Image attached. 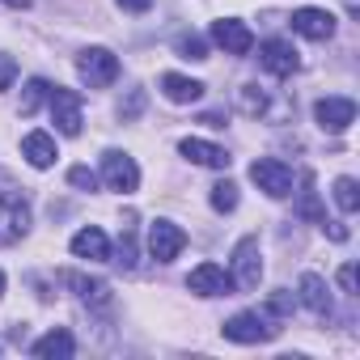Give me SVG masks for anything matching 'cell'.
Instances as JSON below:
<instances>
[{
  "label": "cell",
  "instance_id": "8",
  "mask_svg": "<svg viewBox=\"0 0 360 360\" xmlns=\"http://www.w3.org/2000/svg\"><path fill=\"white\" fill-rule=\"evenodd\" d=\"M187 288L195 292V297H233V276L221 267V263H200L191 276H187Z\"/></svg>",
  "mask_w": 360,
  "mask_h": 360
},
{
  "label": "cell",
  "instance_id": "6",
  "mask_svg": "<svg viewBox=\"0 0 360 360\" xmlns=\"http://www.w3.org/2000/svg\"><path fill=\"white\" fill-rule=\"evenodd\" d=\"M102 178H106V187L119 191V195H131V191L140 187L136 161H131L127 153H119V148H106V153H102Z\"/></svg>",
  "mask_w": 360,
  "mask_h": 360
},
{
  "label": "cell",
  "instance_id": "5",
  "mask_svg": "<svg viewBox=\"0 0 360 360\" xmlns=\"http://www.w3.org/2000/svg\"><path fill=\"white\" fill-rule=\"evenodd\" d=\"M233 284L242 288V292H255L259 288V280H263V255H259V238H242L238 246H233Z\"/></svg>",
  "mask_w": 360,
  "mask_h": 360
},
{
  "label": "cell",
  "instance_id": "36",
  "mask_svg": "<svg viewBox=\"0 0 360 360\" xmlns=\"http://www.w3.org/2000/svg\"><path fill=\"white\" fill-rule=\"evenodd\" d=\"M9 9H30V0H5Z\"/></svg>",
  "mask_w": 360,
  "mask_h": 360
},
{
  "label": "cell",
  "instance_id": "33",
  "mask_svg": "<svg viewBox=\"0 0 360 360\" xmlns=\"http://www.w3.org/2000/svg\"><path fill=\"white\" fill-rule=\"evenodd\" d=\"M119 9H127V13H148L153 0H119Z\"/></svg>",
  "mask_w": 360,
  "mask_h": 360
},
{
  "label": "cell",
  "instance_id": "9",
  "mask_svg": "<svg viewBox=\"0 0 360 360\" xmlns=\"http://www.w3.org/2000/svg\"><path fill=\"white\" fill-rule=\"evenodd\" d=\"M51 119L60 136H81V94L77 89H51Z\"/></svg>",
  "mask_w": 360,
  "mask_h": 360
},
{
  "label": "cell",
  "instance_id": "23",
  "mask_svg": "<svg viewBox=\"0 0 360 360\" xmlns=\"http://www.w3.org/2000/svg\"><path fill=\"white\" fill-rule=\"evenodd\" d=\"M43 98H51V85H47L43 77H34V81L26 85V94H22V115H34Z\"/></svg>",
  "mask_w": 360,
  "mask_h": 360
},
{
  "label": "cell",
  "instance_id": "11",
  "mask_svg": "<svg viewBox=\"0 0 360 360\" xmlns=\"http://www.w3.org/2000/svg\"><path fill=\"white\" fill-rule=\"evenodd\" d=\"M259 64H263L271 77H292V72L301 68V56L292 51V43H284V39H267V43L259 47Z\"/></svg>",
  "mask_w": 360,
  "mask_h": 360
},
{
  "label": "cell",
  "instance_id": "14",
  "mask_svg": "<svg viewBox=\"0 0 360 360\" xmlns=\"http://www.w3.org/2000/svg\"><path fill=\"white\" fill-rule=\"evenodd\" d=\"M212 43H217V47H225L229 56H250V47H255V34H250L242 22L225 18V22H212Z\"/></svg>",
  "mask_w": 360,
  "mask_h": 360
},
{
  "label": "cell",
  "instance_id": "18",
  "mask_svg": "<svg viewBox=\"0 0 360 360\" xmlns=\"http://www.w3.org/2000/svg\"><path fill=\"white\" fill-rule=\"evenodd\" d=\"M161 94L178 106H187V102H200L204 98V85L191 81V77H178V72H161Z\"/></svg>",
  "mask_w": 360,
  "mask_h": 360
},
{
  "label": "cell",
  "instance_id": "16",
  "mask_svg": "<svg viewBox=\"0 0 360 360\" xmlns=\"http://www.w3.org/2000/svg\"><path fill=\"white\" fill-rule=\"evenodd\" d=\"M72 255L89 259V263H102V259H110V242H106V233L98 225H89V229L72 233Z\"/></svg>",
  "mask_w": 360,
  "mask_h": 360
},
{
  "label": "cell",
  "instance_id": "25",
  "mask_svg": "<svg viewBox=\"0 0 360 360\" xmlns=\"http://www.w3.org/2000/svg\"><path fill=\"white\" fill-rule=\"evenodd\" d=\"M174 51L183 56V60H208V43H204L200 34H178Z\"/></svg>",
  "mask_w": 360,
  "mask_h": 360
},
{
  "label": "cell",
  "instance_id": "24",
  "mask_svg": "<svg viewBox=\"0 0 360 360\" xmlns=\"http://www.w3.org/2000/svg\"><path fill=\"white\" fill-rule=\"evenodd\" d=\"M238 106H242L246 115H263V110H267V94H263L259 85H242V89H238Z\"/></svg>",
  "mask_w": 360,
  "mask_h": 360
},
{
  "label": "cell",
  "instance_id": "10",
  "mask_svg": "<svg viewBox=\"0 0 360 360\" xmlns=\"http://www.w3.org/2000/svg\"><path fill=\"white\" fill-rule=\"evenodd\" d=\"M314 119L322 131H347L356 123V102L352 98H318L314 102Z\"/></svg>",
  "mask_w": 360,
  "mask_h": 360
},
{
  "label": "cell",
  "instance_id": "15",
  "mask_svg": "<svg viewBox=\"0 0 360 360\" xmlns=\"http://www.w3.org/2000/svg\"><path fill=\"white\" fill-rule=\"evenodd\" d=\"M178 148H183V157H187V161L208 165V169H229V161H233L221 144H212V140H195V136H187Z\"/></svg>",
  "mask_w": 360,
  "mask_h": 360
},
{
  "label": "cell",
  "instance_id": "17",
  "mask_svg": "<svg viewBox=\"0 0 360 360\" xmlns=\"http://www.w3.org/2000/svg\"><path fill=\"white\" fill-rule=\"evenodd\" d=\"M30 352H34L39 360H68V356H77V339H72L64 326H56V330H47Z\"/></svg>",
  "mask_w": 360,
  "mask_h": 360
},
{
  "label": "cell",
  "instance_id": "1",
  "mask_svg": "<svg viewBox=\"0 0 360 360\" xmlns=\"http://www.w3.org/2000/svg\"><path fill=\"white\" fill-rule=\"evenodd\" d=\"M26 229H30V200L13 178L0 169V246L22 242Z\"/></svg>",
  "mask_w": 360,
  "mask_h": 360
},
{
  "label": "cell",
  "instance_id": "7",
  "mask_svg": "<svg viewBox=\"0 0 360 360\" xmlns=\"http://www.w3.org/2000/svg\"><path fill=\"white\" fill-rule=\"evenodd\" d=\"M183 246H187V233L174 221H153L148 225V255L157 263H174L178 255H183Z\"/></svg>",
  "mask_w": 360,
  "mask_h": 360
},
{
  "label": "cell",
  "instance_id": "34",
  "mask_svg": "<svg viewBox=\"0 0 360 360\" xmlns=\"http://www.w3.org/2000/svg\"><path fill=\"white\" fill-rule=\"evenodd\" d=\"M322 229H326V233H330L335 242H347V229H343L339 221H322Z\"/></svg>",
  "mask_w": 360,
  "mask_h": 360
},
{
  "label": "cell",
  "instance_id": "13",
  "mask_svg": "<svg viewBox=\"0 0 360 360\" xmlns=\"http://www.w3.org/2000/svg\"><path fill=\"white\" fill-rule=\"evenodd\" d=\"M292 30H297L301 39L326 43V39L335 34V13H326V9H297V13H292Z\"/></svg>",
  "mask_w": 360,
  "mask_h": 360
},
{
  "label": "cell",
  "instance_id": "21",
  "mask_svg": "<svg viewBox=\"0 0 360 360\" xmlns=\"http://www.w3.org/2000/svg\"><path fill=\"white\" fill-rule=\"evenodd\" d=\"M301 187H305V191H301V200H297V212H301L305 221L322 225V221H326V212H322V204H318V191H314V178H309V174L301 178Z\"/></svg>",
  "mask_w": 360,
  "mask_h": 360
},
{
  "label": "cell",
  "instance_id": "3",
  "mask_svg": "<svg viewBox=\"0 0 360 360\" xmlns=\"http://www.w3.org/2000/svg\"><path fill=\"white\" fill-rule=\"evenodd\" d=\"M280 326L271 322V314H259V309H246V314H233L225 322V339L233 343H263V339H276Z\"/></svg>",
  "mask_w": 360,
  "mask_h": 360
},
{
  "label": "cell",
  "instance_id": "37",
  "mask_svg": "<svg viewBox=\"0 0 360 360\" xmlns=\"http://www.w3.org/2000/svg\"><path fill=\"white\" fill-rule=\"evenodd\" d=\"M0 292H5V271H0Z\"/></svg>",
  "mask_w": 360,
  "mask_h": 360
},
{
  "label": "cell",
  "instance_id": "20",
  "mask_svg": "<svg viewBox=\"0 0 360 360\" xmlns=\"http://www.w3.org/2000/svg\"><path fill=\"white\" fill-rule=\"evenodd\" d=\"M64 284H72L77 292H81V301H89V305H106L110 301V284L106 280H85V276H64Z\"/></svg>",
  "mask_w": 360,
  "mask_h": 360
},
{
  "label": "cell",
  "instance_id": "32",
  "mask_svg": "<svg viewBox=\"0 0 360 360\" xmlns=\"http://www.w3.org/2000/svg\"><path fill=\"white\" fill-rule=\"evenodd\" d=\"M339 288H343V292H356V267H352V263L339 267Z\"/></svg>",
  "mask_w": 360,
  "mask_h": 360
},
{
  "label": "cell",
  "instance_id": "12",
  "mask_svg": "<svg viewBox=\"0 0 360 360\" xmlns=\"http://www.w3.org/2000/svg\"><path fill=\"white\" fill-rule=\"evenodd\" d=\"M297 297H301V305H305L309 314H318V318H330V314H335L330 288H326V280H322L318 271H305V276H301V284H297Z\"/></svg>",
  "mask_w": 360,
  "mask_h": 360
},
{
  "label": "cell",
  "instance_id": "19",
  "mask_svg": "<svg viewBox=\"0 0 360 360\" xmlns=\"http://www.w3.org/2000/svg\"><path fill=\"white\" fill-rule=\"evenodd\" d=\"M22 157L34 165V169H47V165H56V140L47 136V131H30L26 140H22Z\"/></svg>",
  "mask_w": 360,
  "mask_h": 360
},
{
  "label": "cell",
  "instance_id": "35",
  "mask_svg": "<svg viewBox=\"0 0 360 360\" xmlns=\"http://www.w3.org/2000/svg\"><path fill=\"white\" fill-rule=\"evenodd\" d=\"M200 123H208V127H225V115H217V110H208V115H200Z\"/></svg>",
  "mask_w": 360,
  "mask_h": 360
},
{
  "label": "cell",
  "instance_id": "28",
  "mask_svg": "<svg viewBox=\"0 0 360 360\" xmlns=\"http://www.w3.org/2000/svg\"><path fill=\"white\" fill-rule=\"evenodd\" d=\"M68 183H72L77 191H98V174H94L89 165H72V169H68Z\"/></svg>",
  "mask_w": 360,
  "mask_h": 360
},
{
  "label": "cell",
  "instance_id": "22",
  "mask_svg": "<svg viewBox=\"0 0 360 360\" xmlns=\"http://www.w3.org/2000/svg\"><path fill=\"white\" fill-rule=\"evenodd\" d=\"M335 204L343 212H356L360 208V187H356V178H335Z\"/></svg>",
  "mask_w": 360,
  "mask_h": 360
},
{
  "label": "cell",
  "instance_id": "31",
  "mask_svg": "<svg viewBox=\"0 0 360 360\" xmlns=\"http://www.w3.org/2000/svg\"><path fill=\"white\" fill-rule=\"evenodd\" d=\"M140 110H144V94H140V89H131V98L119 106V115H123V123H127V119H136Z\"/></svg>",
  "mask_w": 360,
  "mask_h": 360
},
{
  "label": "cell",
  "instance_id": "4",
  "mask_svg": "<svg viewBox=\"0 0 360 360\" xmlns=\"http://www.w3.org/2000/svg\"><path fill=\"white\" fill-rule=\"evenodd\" d=\"M250 178H255V187L263 195H271V200H288L292 195V169L284 161H276V157H259L250 165Z\"/></svg>",
  "mask_w": 360,
  "mask_h": 360
},
{
  "label": "cell",
  "instance_id": "2",
  "mask_svg": "<svg viewBox=\"0 0 360 360\" xmlns=\"http://www.w3.org/2000/svg\"><path fill=\"white\" fill-rule=\"evenodd\" d=\"M77 72L89 89H106V85L119 81V56L106 51V47H85L81 60H77Z\"/></svg>",
  "mask_w": 360,
  "mask_h": 360
},
{
  "label": "cell",
  "instance_id": "27",
  "mask_svg": "<svg viewBox=\"0 0 360 360\" xmlns=\"http://www.w3.org/2000/svg\"><path fill=\"white\" fill-rule=\"evenodd\" d=\"M119 267H136V229H131V217H127V225H123V238H119V259H115Z\"/></svg>",
  "mask_w": 360,
  "mask_h": 360
},
{
  "label": "cell",
  "instance_id": "26",
  "mask_svg": "<svg viewBox=\"0 0 360 360\" xmlns=\"http://www.w3.org/2000/svg\"><path fill=\"white\" fill-rule=\"evenodd\" d=\"M212 208H217V212H233V208H238V187L229 183V178L212 187Z\"/></svg>",
  "mask_w": 360,
  "mask_h": 360
},
{
  "label": "cell",
  "instance_id": "29",
  "mask_svg": "<svg viewBox=\"0 0 360 360\" xmlns=\"http://www.w3.org/2000/svg\"><path fill=\"white\" fill-rule=\"evenodd\" d=\"M292 305H297V297H292V292H284V288H276V292L267 297V309H263V314H271V318H284Z\"/></svg>",
  "mask_w": 360,
  "mask_h": 360
},
{
  "label": "cell",
  "instance_id": "30",
  "mask_svg": "<svg viewBox=\"0 0 360 360\" xmlns=\"http://www.w3.org/2000/svg\"><path fill=\"white\" fill-rule=\"evenodd\" d=\"M13 81H18V64H13V56H0V89H13Z\"/></svg>",
  "mask_w": 360,
  "mask_h": 360
}]
</instances>
